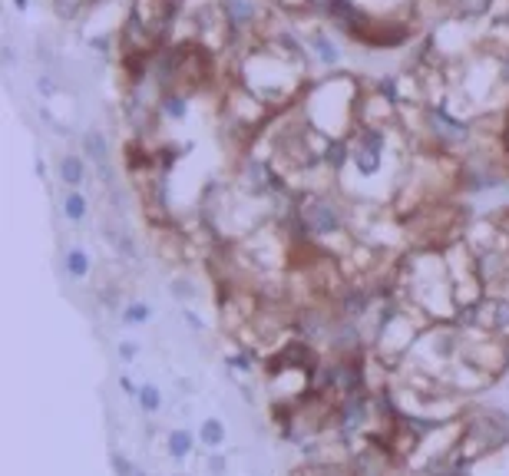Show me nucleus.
Returning <instances> with one entry per match:
<instances>
[{
    "label": "nucleus",
    "instance_id": "nucleus-1",
    "mask_svg": "<svg viewBox=\"0 0 509 476\" xmlns=\"http://www.w3.org/2000/svg\"><path fill=\"white\" fill-rule=\"evenodd\" d=\"M305 222L311 232H318V235H331V232H337L341 228V215H337V209H334L331 202L324 199H311L305 209Z\"/></svg>",
    "mask_w": 509,
    "mask_h": 476
},
{
    "label": "nucleus",
    "instance_id": "nucleus-2",
    "mask_svg": "<svg viewBox=\"0 0 509 476\" xmlns=\"http://www.w3.org/2000/svg\"><path fill=\"white\" fill-rule=\"evenodd\" d=\"M381 149H383V133L367 129V133L360 136V146L354 149V163L364 176H370V172L381 169Z\"/></svg>",
    "mask_w": 509,
    "mask_h": 476
},
{
    "label": "nucleus",
    "instance_id": "nucleus-3",
    "mask_svg": "<svg viewBox=\"0 0 509 476\" xmlns=\"http://www.w3.org/2000/svg\"><path fill=\"white\" fill-rule=\"evenodd\" d=\"M427 116H430L433 133L443 139V142H450V146H459V142H466V139H470V126L459 123V119H453L450 113H443L440 106H433Z\"/></svg>",
    "mask_w": 509,
    "mask_h": 476
},
{
    "label": "nucleus",
    "instance_id": "nucleus-4",
    "mask_svg": "<svg viewBox=\"0 0 509 476\" xmlns=\"http://www.w3.org/2000/svg\"><path fill=\"white\" fill-rule=\"evenodd\" d=\"M307 43H311V50L318 53V60L324 63V66H337V63H341V53H337L334 40L328 37L324 30H311V34H307Z\"/></svg>",
    "mask_w": 509,
    "mask_h": 476
},
{
    "label": "nucleus",
    "instance_id": "nucleus-5",
    "mask_svg": "<svg viewBox=\"0 0 509 476\" xmlns=\"http://www.w3.org/2000/svg\"><path fill=\"white\" fill-rule=\"evenodd\" d=\"M222 10H225L231 27H248L258 17V7L252 0H222Z\"/></svg>",
    "mask_w": 509,
    "mask_h": 476
},
{
    "label": "nucleus",
    "instance_id": "nucleus-6",
    "mask_svg": "<svg viewBox=\"0 0 509 476\" xmlns=\"http://www.w3.org/2000/svg\"><path fill=\"white\" fill-rule=\"evenodd\" d=\"M192 447H195V437H192L185 426H176V430H169V437H166V450L172 460H185V456H192Z\"/></svg>",
    "mask_w": 509,
    "mask_h": 476
},
{
    "label": "nucleus",
    "instance_id": "nucleus-7",
    "mask_svg": "<svg viewBox=\"0 0 509 476\" xmlns=\"http://www.w3.org/2000/svg\"><path fill=\"white\" fill-rule=\"evenodd\" d=\"M225 437H229V433H225V424L215 420V417L205 420V424L199 426V443H202L205 450H218V447L225 443Z\"/></svg>",
    "mask_w": 509,
    "mask_h": 476
},
{
    "label": "nucleus",
    "instance_id": "nucleus-8",
    "mask_svg": "<svg viewBox=\"0 0 509 476\" xmlns=\"http://www.w3.org/2000/svg\"><path fill=\"white\" fill-rule=\"evenodd\" d=\"M86 176V169H83V159L79 156H63L60 159V179H63L66 186H79Z\"/></svg>",
    "mask_w": 509,
    "mask_h": 476
},
{
    "label": "nucleus",
    "instance_id": "nucleus-9",
    "mask_svg": "<svg viewBox=\"0 0 509 476\" xmlns=\"http://www.w3.org/2000/svg\"><path fill=\"white\" fill-rule=\"evenodd\" d=\"M136 403L142 407V414L153 417V414H159V407H162V394H159V387H155V384H142Z\"/></svg>",
    "mask_w": 509,
    "mask_h": 476
},
{
    "label": "nucleus",
    "instance_id": "nucleus-10",
    "mask_svg": "<svg viewBox=\"0 0 509 476\" xmlns=\"http://www.w3.org/2000/svg\"><path fill=\"white\" fill-rule=\"evenodd\" d=\"M83 149H86V156L93 159V163L106 165V156H109V149H106V139H102L100 133H86V136H83Z\"/></svg>",
    "mask_w": 509,
    "mask_h": 476
},
{
    "label": "nucleus",
    "instance_id": "nucleus-11",
    "mask_svg": "<svg viewBox=\"0 0 509 476\" xmlns=\"http://www.w3.org/2000/svg\"><path fill=\"white\" fill-rule=\"evenodd\" d=\"M66 272L73 278H86L89 275V255L83 248H70L66 251Z\"/></svg>",
    "mask_w": 509,
    "mask_h": 476
},
{
    "label": "nucleus",
    "instance_id": "nucleus-12",
    "mask_svg": "<svg viewBox=\"0 0 509 476\" xmlns=\"http://www.w3.org/2000/svg\"><path fill=\"white\" fill-rule=\"evenodd\" d=\"M86 199H83V195H79V192H70V195H66V202H63V212H66V218H70V222H79V218H86Z\"/></svg>",
    "mask_w": 509,
    "mask_h": 476
},
{
    "label": "nucleus",
    "instance_id": "nucleus-13",
    "mask_svg": "<svg viewBox=\"0 0 509 476\" xmlns=\"http://www.w3.org/2000/svg\"><path fill=\"white\" fill-rule=\"evenodd\" d=\"M149 314H153V308L146 301H132V304H126V311H123V321L126 325H146Z\"/></svg>",
    "mask_w": 509,
    "mask_h": 476
},
{
    "label": "nucleus",
    "instance_id": "nucleus-14",
    "mask_svg": "<svg viewBox=\"0 0 509 476\" xmlns=\"http://www.w3.org/2000/svg\"><path fill=\"white\" fill-rule=\"evenodd\" d=\"M162 113L169 116V119H185V113H189V106H185V100L182 96H162Z\"/></svg>",
    "mask_w": 509,
    "mask_h": 476
},
{
    "label": "nucleus",
    "instance_id": "nucleus-15",
    "mask_svg": "<svg viewBox=\"0 0 509 476\" xmlns=\"http://www.w3.org/2000/svg\"><path fill=\"white\" fill-rule=\"evenodd\" d=\"M53 10H56V17H63V20H73L83 10V0H53Z\"/></svg>",
    "mask_w": 509,
    "mask_h": 476
},
{
    "label": "nucleus",
    "instance_id": "nucleus-16",
    "mask_svg": "<svg viewBox=\"0 0 509 476\" xmlns=\"http://www.w3.org/2000/svg\"><path fill=\"white\" fill-rule=\"evenodd\" d=\"M486 7H489V0H457V10L463 17H480L486 13Z\"/></svg>",
    "mask_w": 509,
    "mask_h": 476
},
{
    "label": "nucleus",
    "instance_id": "nucleus-17",
    "mask_svg": "<svg viewBox=\"0 0 509 476\" xmlns=\"http://www.w3.org/2000/svg\"><path fill=\"white\" fill-rule=\"evenodd\" d=\"M324 159H328L331 165H344V159H347V146H344V142H331L328 152H324Z\"/></svg>",
    "mask_w": 509,
    "mask_h": 476
},
{
    "label": "nucleus",
    "instance_id": "nucleus-18",
    "mask_svg": "<svg viewBox=\"0 0 509 476\" xmlns=\"http://www.w3.org/2000/svg\"><path fill=\"white\" fill-rule=\"evenodd\" d=\"M109 463H113L116 476H132V463H129L123 453H113V456H109Z\"/></svg>",
    "mask_w": 509,
    "mask_h": 476
},
{
    "label": "nucleus",
    "instance_id": "nucleus-19",
    "mask_svg": "<svg viewBox=\"0 0 509 476\" xmlns=\"http://www.w3.org/2000/svg\"><path fill=\"white\" fill-rule=\"evenodd\" d=\"M136 357H139V344H136V341H123V344H119V361H136Z\"/></svg>",
    "mask_w": 509,
    "mask_h": 476
},
{
    "label": "nucleus",
    "instance_id": "nucleus-20",
    "mask_svg": "<svg viewBox=\"0 0 509 476\" xmlns=\"http://www.w3.org/2000/svg\"><path fill=\"white\" fill-rule=\"evenodd\" d=\"M208 453H212V456H208V470H212L215 476H222L225 473V466H229V460H225L218 450H208Z\"/></svg>",
    "mask_w": 509,
    "mask_h": 476
},
{
    "label": "nucleus",
    "instance_id": "nucleus-21",
    "mask_svg": "<svg viewBox=\"0 0 509 476\" xmlns=\"http://www.w3.org/2000/svg\"><path fill=\"white\" fill-rule=\"evenodd\" d=\"M172 295H176V298L182 301V298H192L195 291H192V285H189V281H172Z\"/></svg>",
    "mask_w": 509,
    "mask_h": 476
},
{
    "label": "nucleus",
    "instance_id": "nucleus-22",
    "mask_svg": "<svg viewBox=\"0 0 509 476\" xmlns=\"http://www.w3.org/2000/svg\"><path fill=\"white\" fill-rule=\"evenodd\" d=\"M37 89H40V96H53V93H56V83H50V76H40Z\"/></svg>",
    "mask_w": 509,
    "mask_h": 476
},
{
    "label": "nucleus",
    "instance_id": "nucleus-23",
    "mask_svg": "<svg viewBox=\"0 0 509 476\" xmlns=\"http://www.w3.org/2000/svg\"><path fill=\"white\" fill-rule=\"evenodd\" d=\"M119 387L126 390L129 397H139V384H132V380H129V377H126V374L119 377Z\"/></svg>",
    "mask_w": 509,
    "mask_h": 476
},
{
    "label": "nucleus",
    "instance_id": "nucleus-24",
    "mask_svg": "<svg viewBox=\"0 0 509 476\" xmlns=\"http://www.w3.org/2000/svg\"><path fill=\"white\" fill-rule=\"evenodd\" d=\"M93 47L96 50H109V37H93Z\"/></svg>",
    "mask_w": 509,
    "mask_h": 476
},
{
    "label": "nucleus",
    "instance_id": "nucleus-25",
    "mask_svg": "<svg viewBox=\"0 0 509 476\" xmlns=\"http://www.w3.org/2000/svg\"><path fill=\"white\" fill-rule=\"evenodd\" d=\"M3 63H7V66H13V63H17V57H13V47H3Z\"/></svg>",
    "mask_w": 509,
    "mask_h": 476
},
{
    "label": "nucleus",
    "instance_id": "nucleus-26",
    "mask_svg": "<svg viewBox=\"0 0 509 476\" xmlns=\"http://www.w3.org/2000/svg\"><path fill=\"white\" fill-rule=\"evenodd\" d=\"M499 76H503V80H506V83H509V53H506V57H503V66H499Z\"/></svg>",
    "mask_w": 509,
    "mask_h": 476
},
{
    "label": "nucleus",
    "instance_id": "nucleus-27",
    "mask_svg": "<svg viewBox=\"0 0 509 476\" xmlns=\"http://www.w3.org/2000/svg\"><path fill=\"white\" fill-rule=\"evenodd\" d=\"M30 7V0H17V10H26Z\"/></svg>",
    "mask_w": 509,
    "mask_h": 476
}]
</instances>
